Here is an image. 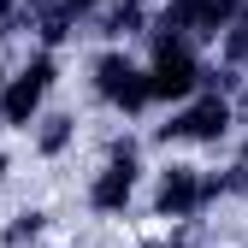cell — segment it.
Returning a JSON list of instances; mask_svg holds the SVG:
<instances>
[{"instance_id": "cell-1", "label": "cell", "mask_w": 248, "mask_h": 248, "mask_svg": "<svg viewBox=\"0 0 248 248\" xmlns=\"http://www.w3.org/2000/svg\"><path fill=\"white\" fill-rule=\"evenodd\" d=\"M236 130V101L225 89H195L189 101H177L166 112V124H154L160 148H219Z\"/></svg>"}, {"instance_id": "cell-2", "label": "cell", "mask_w": 248, "mask_h": 248, "mask_svg": "<svg viewBox=\"0 0 248 248\" xmlns=\"http://www.w3.org/2000/svg\"><path fill=\"white\" fill-rule=\"evenodd\" d=\"M225 195V171H207V166H189V160H166L160 171H154V219L160 225H189L201 219V213Z\"/></svg>"}, {"instance_id": "cell-3", "label": "cell", "mask_w": 248, "mask_h": 248, "mask_svg": "<svg viewBox=\"0 0 248 248\" xmlns=\"http://www.w3.org/2000/svg\"><path fill=\"white\" fill-rule=\"evenodd\" d=\"M136 189H142V148H136V136H112L107 142V160H101V171L89 177V213H101V219H124L130 213V201H136Z\"/></svg>"}, {"instance_id": "cell-4", "label": "cell", "mask_w": 248, "mask_h": 248, "mask_svg": "<svg viewBox=\"0 0 248 248\" xmlns=\"http://www.w3.org/2000/svg\"><path fill=\"white\" fill-rule=\"evenodd\" d=\"M53 83H59V53L30 47V59L18 71H6V83H0V118H6V130H30L36 124V112L53 95Z\"/></svg>"}, {"instance_id": "cell-5", "label": "cell", "mask_w": 248, "mask_h": 248, "mask_svg": "<svg viewBox=\"0 0 248 248\" xmlns=\"http://www.w3.org/2000/svg\"><path fill=\"white\" fill-rule=\"evenodd\" d=\"M89 83H95V95H101L112 112H124V118H142V112L154 107V95H148V71H142L124 47H112V42L95 53V65H89Z\"/></svg>"}, {"instance_id": "cell-6", "label": "cell", "mask_w": 248, "mask_h": 248, "mask_svg": "<svg viewBox=\"0 0 248 248\" xmlns=\"http://www.w3.org/2000/svg\"><path fill=\"white\" fill-rule=\"evenodd\" d=\"M236 12H242V0H160L148 30H171V36H189L195 47H207L236 24Z\"/></svg>"}, {"instance_id": "cell-7", "label": "cell", "mask_w": 248, "mask_h": 248, "mask_svg": "<svg viewBox=\"0 0 248 248\" xmlns=\"http://www.w3.org/2000/svg\"><path fill=\"white\" fill-rule=\"evenodd\" d=\"M148 18H154L148 0H101V12L89 18V24H95V36H101V42L124 47L130 36H142V30H148Z\"/></svg>"}, {"instance_id": "cell-8", "label": "cell", "mask_w": 248, "mask_h": 248, "mask_svg": "<svg viewBox=\"0 0 248 248\" xmlns=\"http://www.w3.org/2000/svg\"><path fill=\"white\" fill-rule=\"evenodd\" d=\"M77 142V112H36V124H30V148L42 154V160H59V154H65Z\"/></svg>"}, {"instance_id": "cell-9", "label": "cell", "mask_w": 248, "mask_h": 248, "mask_svg": "<svg viewBox=\"0 0 248 248\" xmlns=\"http://www.w3.org/2000/svg\"><path fill=\"white\" fill-rule=\"evenodd\" d=\"M42 231H47V213L42 207H24V213H12V225L0 231V248H30Z\"/></svg>"}, {"instance_id": "cell-10", "label": "cell", "mask_w": 248, "mask_h": 248, "mask_svg": "<svg viewBox=\"0 0 248 248\" xmlns=\"http://www.w3.org/2000/svg\"><path fill=\"white\" fill-rule=\"evenodd\" d=\"M24 0H0V36H24Z\"/></svg>"}, {"instance_id": "cell-11", "label": "cell", "mask_w": 248, "mask_h": 248, "mask_svg": "<svg viewBox=\"0 0 248 248\" xmlns=\"http://www.w3.org/2000/svg\"><path fill=\"white\" fill-rule=\"evenodd\" d=\"M53 6L65 12V18H77V24H89V18L101 12V0H53Z\"/></svg>"}, {"instance_id": "cell-12", "label": "cell", "mask_w": 248, "mask_h": 248, "mask_svg": "<svg viewBox=\"0 0 248 248\" xmlns=\"http://www.w3.org/2000/svg\"><path fill=\"white\" fill-rule=\"evenodd\" d=\"M142 248H189V236H183V231H177V225H171V231H166V236H148V242H142Z\"/></svg>"}, {"instance_id": "cell-13", "label": "cell", "mask_w": 248, "mask_h": 248, "mask_svg": "<svg viewBox=\"0 0 248 248\" xmlns=\"http://www.w3.org/2000/svg\"><path fill=\"white\" fill-rule=\"evenodd\" d=\"M6 171H12V160H6V148H0V189H6Z\"/></svg>"}, {"instance_id": "cell-14", "label": "cell", "mask_w": 248, "mask_h": 248, "mask_svg": "<svg viewBox=\"0 0 248 248\" xmlns=\"http://www.w3.org/2000/svg\"><path fill=\"white\" fill-rule=\"evenodd\" d=\"M0 83H6V59H0Z\"/></svg>"}, {"instance_id": "cell-15", "label": "cell", "mask_w": 248, "mask_h": 248, "mask_svg": "<svg viewBox=\"0 0 248 248\" xmlns=\"http://www.w3.org/2000/svg\"><path fill=\"white\" fill-rule=\"evenodd\" d=\"M0 130H6V118H0Z\"/></svg>"}]
</instances>
